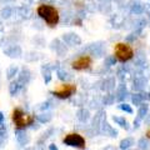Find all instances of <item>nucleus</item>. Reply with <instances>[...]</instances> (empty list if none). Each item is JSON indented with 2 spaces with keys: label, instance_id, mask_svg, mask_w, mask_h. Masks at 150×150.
<instances>
[{
  "label": "nucleus",
  "instance_id": "nucleus-1",
  "mask_svg": "<svg viewBox=\"0 0 150 150\" xmlns=\"http://www.w3.org/2000/svg\"><path fill=\"white\" fill-rule=\"evenodd\" d=\"M36 13L49 26H55L59 23V11L53 5L41 4V5L38 6Z\"/></svg>",
  "mask_w": 150,
  "mask_h": 150
},
{
  "label": "nucleus",
  "instance_id": "nucleus-2",
  "mask_svg": "<svg viewBox=\"0 0 150 150\" xmlns=\"http://www.w3.org/2000/svg\"><path fill=\"white\" fill-rule=\"evenodd\" d=\"M11 119H13V123L16 129H25L26 126H29L34 123V116L25 114V112L21 109H19V108L13 110Z\"/></svg>",
  "mask_w": 150,
  "mask_h": 150
},
{
  "label": "nucleus",
  "instance_id": "nucleus-3",
  "mask_svg": "<svg viewBox=\"0 0 150 150\" xmlns=\"http://www.w3.org/2000/svg\"><path fill=\"white\" fill-rule=\"evenodd\" d=\"M114 56L120 63H125L134 56V50L130 45L125 43H118L114 48Z\"/></svg>",
  "mask_w": 150,
  "mask_h": 150
},
{
  "label": "nucleus",
  "instance_id": "nucleus-4",
  "mask_svg": "<svg viewBox=\"0 0 150 150\" xmlns=\"http://www.w3.org/2000/svg\"><path fill=\"white\" fill-rule=\"evenodd\" d=\"M75 91H76V86H75L74 84H60V85L51 93H53L56 98H59V99H67V98L71 96Z\"/></svg>",
  "mask_w": 150,
  "mask_h": 150
},
{
  "label": "nucleus",
  "instance_id": "nucleus-5",
  "mask_svg": "<svg viewBox=\"0 0 150 150\" xmlns=\"http://www.w3.org/2000/svg\"><path fill=\"white\" fill-rule=\"evenodd\" d=\"M63 143L65 145H68V146H74V148H79V149L85 148V139H84L80 134H76V133L68 134L67 137L63 139Z\"/></svg>",
  "mask_w": 150,
  "mask_h": 150
},
{
  "label": "nucleus",
  "instance_id": "nucleus-6",
  "mask_svg": "<svg viewBox=\"0 0 150 150\" xmlns=\"http://www.w3.org/2000/svg\"><path fill=\"white\" fill-rule=\"evenodd\" d=\"M91 63H93V59L89 55H81L71 63V67L73 69L78 70V71H81V70H86L90 68Z\"/></svg>",
  "mask_w": 150,
  "mask_h": 150
},
{
  "label": "nucleus",
  "instance_id": "nucleus-7",
  "mask_svg": "<svg viewBox=\"0 0 150 150\" xmlns=\"http://www.w3.org/2000/svg\"><path fill=\"white\" fill-rule=\"evenodd\" d=\"M148 110H149V108H148L146 104L140 106V109H139V111H138V119H137V123H134V124H135V128H138V126H139V121L142 120V119H144L145 116H146Z\"/></svg>",
  "mask_w": 150,
  "mask_h": 150
},
{
  "label": "nucleus",
  "instance_id": "nucleus-8",
  "mask_svg": "<svg viewBox=\"0 0 150 150\" xmlns=\"http://www.w3.org/2000/svg\"><path fill=\"white\" fill-rule=\"evenodd\" d=\"M131 145H134L133 138H125L124 140H121L120 142V149L121 150H126V149H129Z\"/></svg>",
  "mask_w": 150,
  "mask_h": 150
},
{
  "label": "nucleus",
  "instance_id": "nucleus-9",
  "mask_svg": "<svg viewBox=\"0 0 150 150\" xmlns=\"http://www.w3.org/2000/svg\"><path fill=\"white\" fill-rule=\"evenodd\" d=\"M139 149L140 150H148L149 149V142L145 138H142L139 140Z\"/></svg>",
  "mask_w": 150,
  "mask_h": 150
},
{
  "label": "nucleus",
  "instance_id": "nucleus-10",
  "mask_svg": "<svg viewBox=\"0 0 150 150\" xmlns=\"http://www.w3.org/2000/svg\"><path fill=\"white\" fill-rule=\"evenodd\" d=\"M144 100L143 98V94H135V95L133 96V103L135 105H140L142 104V101Z\"/></svg>",
  "mask_w": 150,
  "mask_h": 150
},
{
  "label": "nucleus",
  "instance_id": "nucleus-11",
  "mask_svg": "<svg viewBox=\"0 0 150 150\" xmlns=\"http://www.w3.org/2000/svg\"><path fill=\"white\" fill-rule=\"evenodd\" d=\"M114 120H115L120 126H123V128L128 129V121H126L124 118H114Z\"/></svg>",
  "mask_w": 150,
  "mask_h": 150
},
{
  "label": "nucleus",
  "instance_id": "nucleus-12",
  "mask_svg": "<svg viewBox=\"0 0 150 150\" xmlns=\"http://www.w3.org/2000/svg\"><path fill=\"white\" fill-rule=\"evenodd\" d=\"M119 108H120V109L123 110V111L129 112V114H131V112H133V109H131V106H130V105H128V104H121Z\"/></svg>",
  "mask_w": 150,
  "mask_h": 150
},
{
  "label": "nucleus",
  "instance_id": "nucleus-13",
  "mask_svg": "<svg viewBox=\"0 0 150 150\" xmlns=\"http://www.w3.org/2000/svg\"><path fill=\"white\" fill-rule=\"evenodd\" d=\"M145 118H146V119H145V121H146V123H149V124H150V112H149V115H146V116H145Z\"/></svg>",
  "mask_w": 150,
  "mask_h": 150
},
{
  "label": "nucleus",
  "instance_id": "nucleus-14",
  "mask_svg": "<svg viewBox=\"0 0 150 150\" xmlns=\"http://www.w3.org/2000/svg\"><path fill=\"white\" fill-rule=\"evenodd\" d=\"M50 150H58V149H56L54 145H50Z\"/></svg>",
  "mask_w": 150,
  "mask_h": 150
},
{
  "label": "nucleus",
  "instance_id": "nucleus-15",
  "mask_svg": "<svg viewBox=\"0 0 150 150\" xmlns=\"http://www.w3.org/2000/svg\"><path fill=\"white\" fill-rule=\"evenodd\" d=\"M146 137H148V138L150 139V130H149V131H148V133H146Z\"/></svg>",
  "mask_w": 150,
  "mask_h": 150
}]
</instances>
